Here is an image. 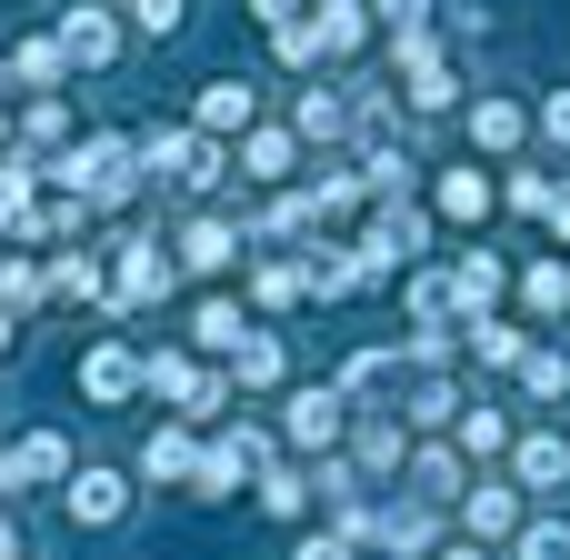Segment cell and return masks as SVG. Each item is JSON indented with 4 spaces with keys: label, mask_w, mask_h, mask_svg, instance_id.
<instances>
[{
    "label": "cell",
    "mask_w": 570,
    "mask_h": 560,
    "mask_svg": "<svg viewBox=\"0 0 570 560\" xmlns=\"http://www.w3.org/2000/svg\"><path fill=\"white\" fill-rule=\"evenodd\" d=\"M570 481V441L561 431H531V441H521V491H561Z\"/></svg>",
    "instance_id": "9"
},
{
    "label": "cell",
    "mask_w": 570,
    "mask_h": 560,
    "mask_svg": "<svg viewBox=\"0 0 570 560\" xmlns=\"http://www.w3.org/2000/svg\"><path fill=\"white\" fill-rule=\"evenodd\" d=\"M521 381H531V401H561L570 391V351H521Z\"/></svg>",
    "instance_id": "20"
},
{
    "label": "cell",
    "mask_w": 570,
    "mask_h": 560,
    "mask_svg": "<svg viewBox=\"0 0 570 560\" xmlns=\"http://www.w3.org/2000/svg\"><path fill=\"white\" fill-rule=\"evenodd\" d=\"M250 291L281 311V301H301V291H311V271H291V261H261V271H250Z\"/></svg>",
    "instance_id": "22"
},
{
    "label": "cell",
    "mask_w": 570,
    "mask_h": 560,
    "mask_svg": "<svg viewBox=\"0 0 570 560\" xmlns=\"http://www.w3.org/2000/svg\"><path fill=\"white\" fill-rule=\"evenodd\" d=\"M461 521H471V541H501V531H521V491L481 481V491H461Z\"/></svg>",
    "instance_id": "6"
},
{
    "label": "cell",
    "mask_w": 570,
    "mask_h": 560,
    "mask_svg": "<svg viewBox=\"0 0 570 560\" xmlns=\"http://www.w3.org/2000/svg\"><path fill=\"white\" fill-rule=\"evenodd\" d=\"M190 331H200V351H240V331H250V321H240L230 301H200V321H190Z\"/></svg>",
    "instance_id": "21"
},
{
    "label": "cell",
    "mask_w": 570,
    "mask_h": 560,
    "mask_svg": "<svg viewBox=\"0 0 570 560\" xmlns=\"http://www.w3.org/2000/svg\"><path fill=\"white\" fill-rule=\"evenodd\" d=\"M180 261H190V271H230V261H240V230H230V220H190Z\"/></svg>",
    "instance_id": "12"
},
{
    "label": "cell",
    "mask_w": 570,
    "mask_h": 560,
    "mask_svg": "<svg viewBox=\"0 0 570 560\" xmlns=\"http://www.w3.org/2000/svg\"><path fill=\"white\" fill-rule=\"evenodd\" d=\"M301 501H311V491H301L291 471H271V481H261V511H281V521H301Z\"/></svg>",
    "instance_id": "29"
},
{
    "label": "cell",
    "mask_w": 570,
    "mask_h": 560,
    "mask_svg": "<svg viewBox=\"0 0 570 560\" xmlns=\"http://www.w3.org/2000/svg\"><path fill=\"white\" fill-rule=\"evenodd\" d=\"M291 560H351V541H341V531H321V541H301Z\"/></svg>",
    "instance_id": "35"
},
{
    "label": "cell",
    "mask_w": 570,
    "mask_h": 560,
    "mask_svg": "<svg viewBox=\"0 0 570 560\" xmlns=\"http://www.w3.org/2000/svg\"><path fill=\"white\" fill-rule=\"evenodd\" d=\"M50 291H70V301H90V291H100V261H60V271H50Z\"/></svg>",
    "instance_id": "31"
},
{
    "label": "cell",
    "mask_w": 570,
    "mask_h": 560,
    "mask_svg": "<svg viewBox=\"0 0 570 560\" xmlns=\"http://www.w3.org/2000/svg\"><path fill=\"white\" fill-rule=\"evenodd\" d=\"M190 471H200L190 431H150V441H140V481H190Z\"/></svg>",
    "instance_id": "11"
},
{
    "label": "cell",
    "mask_w": 570,
    "mask_h": 560,
    "mask_svg": "<svg viewBox=\"0 0 570 560\" xmlns=\"http://www.w3.org/2000/svg\"><path fill=\"white\" fill-rule=\"evenodd\" d=\"M140 381H150L160 401H190V391H200V371H190L180 351H150V361H140Z\"/></svg>",
    "instance_id": "19"
},
{
    "label": "cell",
    "mask_w": 570,
    "mask_h": 560,
    "mask_svg": "<svg viewBox=\"0 0 570 560\" xmlns=\"http://www.w3.org/2000/svg\"><path fill=\"white\" fill-rule=\"evenodd\" d=\"M521 130H531L521 100H481V110H471V140H481V150H521Z\"/></svg>",
    "instance_id": "15"
},
{
    "label": "cell",
    "mask_w": 570,
    "mask_h": 560,
    "mask_svg": "<svg viewBox=\"0 0 570 560\" xmlns=\"http://www.w3.org/2000/svg\"><path fill=\"white\" fill-rule=\"evenodd\" d=\"M60 180H70V200H130V180H140V150L130 140H80L70 160H60Z\"/></svg>",
    "instance_id": "1"
},
{
    "label": "cell",
    "mask_w": 570,
    "mask_h": 560,
    "mask_svg": "<svg viewBox=\"0 0 570 560\" xmlns=\"http://www.w3.org/2000/svg\"><path fill=\"white\" fill-rule=\"evenodd\" d=\"M341 421H351V401H341V391H301V401H291V441H301V451H331V441H341Z\"/></svg>",
    "instance_id": "4"
},
{
    "label": "cell",
    "mask_w": 570,
    "mask_h": 560,
    "mask_svg": "<svg viewBox=\"0 0 570 560\" xmlns=\"http://www.w3.org/2000/svg\"><path fill=\"white\" fill-rule=\"evenodd\" d=\"M60 50H70L80 70H110V50H120V30H110L100 10H70V20H60Z\"/></svg>",
    "instance_id": "7"
},
{
    "label": "cell",
    "mask_w": 570,
    "mask_h": 560,
    "mask_svg": "<svg viewBox=\"0 0 570 560\" xmlns=\"http://www.w3.org/2000/svg\"><path fill=\"white\" fill-rule=\"evenodd\" d=\"M250 10H261L271 30H291V20H301V0H250Z\"/></svg>",
    "instance_id": "36"
},
{
    "label": "cell",
    "mask_w": 570,
    "mask_h": 560,
    "mask_svg": "<svg viewBox=\"0 0 570 560\" xmlns=\"http://www.w3.org/2000/svg\"><path fill=\"white\" fill-rule=\"evenodd\" d=\"M250 461H261V431H220V441L200 451V471H190V491H200V501H220V491H230V481H240Z\"/></svg>",
    "instance_id": "3"
},
{
    "label": "cell",
    "mask_w": 570,
    "mask_h": 560,
    "mask_svg": "<svg viewBox=\"0 0 570 560\" xmlns=\"http://www.w3.org/2000/svg\"><path fill=\"white\" fill-rule=\"evenodd\" d=\"M20 481H70V451H60L50 431H30V441L10 451V491H20Z\"/></svg>",
    "instance_id": "14"
},
{
    "label": "cell",
    "mask_w": 570,
    "mask_h": 560,
    "mask_svg": "<svg viewBox=\"0 0 570 560\" xmlns=\"http://www.w3.org/2000/svg\"><path fill=\"white\" fill-rule=\"evenodd\" d=\"M471 351H481V361H521V331H501V321H471Z\"/></svg>",
    "instance_id": "28"
},
{
    "label": "cell",
    "mask_w": 570,
    "mask_h": 560,
    "mask_svg": "<svg viewBox=\"0 0 570 560\" xmlns=\"http://www.w3.org/2000/svg\"><path fill=\"white\" fill-rule=\"evenodd\" d=\"M200 130H210V140L250 130V80H210V90H200Z\"/></svg>",
    "instance_id": "10"
},
{
    "label": "cell",
    "mask_w": 570,
    "mask_h": 560,
    "mask_svg": "<svg viewBox=\"0 0 570 560\" xmlns=\"http://www.w3.org/2000/svg\"><path fill=\"white\" fill-rule=\"evenodd\" d=\"M541 130H551V140L570 150V90H551V100H541Z\"/></svg>",
    "instance_id": "34"
},
{
    "label": "cell",
    "mask_w": 570,
    "mask_h": 560,
    "mask_svg": "<svg viewBox=\"0 0 570 560\" xmlns=\"http://www.w3.org/2000/svg\"><path fill=\"white\" fill-rule=\"evenodd\" d=\"M501 441H511V421H501V411H461V451H481V461H491Z\"/></svg>",
    "instance_id": "26"
},
{
    "label": "cell",
    "mask_w": 570,
    "mask_h": 560,
    "mask_svg": "<svg viewBox=\"0 0 570 560\" xmlns=\"http://www.w3.org/2000/svg\"><path fill=\"white\" fill-rule=\"evenodd\" d=\"M441 560H491V551H441Z\"/></svg>",
    "instance_id": "39"
},
{
    "label": "cell",
    "mask_w": 570,
    "mask_h": 560,
    "mask_svg": "<svg viewBox=\"0 0 570 560\" xmlns=\"http://www.w3.org/2000/svg\"><path fill=\"white\" fill-rule=\"evenodd\" d=\"M381 20H391V40H411V30H431V0H371Z\"/></svg>",
    "instance_id": "30"
},
{
    "label": "cell",
    "mask_w": 570,
    "mask_h": 560,
    "mask_svg": "<svg viewBox=\"0 0 570 560\" xmlns=\"http://www.w3.org/2000/svg\"><path fill=\"white\" fill-rule=\"evenodd\" d=\"M541 220H551V230H561V240H570V180H561V190H551V210H541Z\"/></svg>",
    "instance_id": "37"
},
{
    "label": "cell",
    "mask_w": 570,
    "mask_h": 560,
    "mask_svg": "<svg viewBox=\"0 0 570 560\" xmlns=\"http://www.w3.org/2000/svg\"><path fill=\"white\" fill-rule=\"evenodd\" d=\"M0 560H20V531H10V521H0Z\"/></svg>",
    "instance_id": "38"
},
{
    "label": "cell",
    "mask_w": 570,
    "mask_h": 560,
    "mask_svg": "<svg viewBox=\"0 0 570 560\" xmlns=\"http://www.w3.org/2000/svg\"><path fill=\"white\" fill-rule=\"evenodd\" d=\"M230 381H250V391H261V381H281V341H271V331H240V351H230Z\"/></svg>",
    "instance_id": "17"
},
{
    "label": "cell",
    "mask_w": 570,
    "mask_h": 560,
    "mask_svg": "<svg viewBox=\"0 0 570 560\" xmlns=\"http://www.w3.org/2000/svg\"><path fill=\"white\" fill-rule=\"evenodd\" d=\"M441 210H451V220H481V210H491V180H481V170H441Z\"/></svg>",
    "instance_id": "18"
},
{
    "label": "cell",
    "mask_w": 570,
    "mask_h": 560,
    "mask_svg": "<svg viewBox=\"0 0 570 560\" xmlns=\"http://www.w3.org/2000/svg\"><path fill=\"white\" fill-rule=\"evenodd\" d=\"M0 351H10V321H0Z\"/></svg>",
    "instance_id": "40"
},
{
    "label": "cell",
    "mask_w": 570,
    "mask_h": 560,
    "mask_svg": "<svg viewBox=\"0 0 570 560\" xmlns=\"http://www.w3.org/2000/svg\"><path fill=\"white\" fill-rule=\"evenodd\" d=\"M240 160H250V180H281V170H291V140H281V130H250Z\"/></svg>",
    "instance_id": "25"
},
{
    "label": "cell",
    "mask_w": 570,
    "mask_h": 560,
    "mask_svg": "<svg viewBox=\"0 0 570 560\" xmlns=\"http://www.w3.org/2000/svg\"><path fill=\"white\" fill-rule=\"evenodd\" d=\"M361 30H371V20H361V0H321V20H311V40H321V50H361Z\"/></svg>",
    "instance_id": "16"
},
{
    "label": "cell",
    "mask_w": 570,
    "mask_h": 560,
    "mask_svg": "<svg viewBox=\"0 0 570 560\" xmlns=\"http://www.w3.org/2000/svg\"><path fill=\"white\" fill-rule=\"evenodd\" d=\"M521 560H570V521H521Z\"/></svg>",
    "instance_id": "24"
},
{
    "label": "cell",
    "mask_w": 570,
    "mask_h": 560,
    "mask_svg": "<svg viewBox=\"0 0 570 560\" xmlns=\"http://www.w3.org/2000/svg\"><path fill=\"white\" fill-rule=\"evenodd\" d=\"M80 391H90V401H130V391H140V361H130L120 341H100V351L80 361Z\"/></svg>",
    "instance_id": "5"
},
{
    "label": "cell",
    "mask_w": 570,
    "mask_h": 560,
    "mask_svg": "<svg viewBox=\"0 0 570 560\" xmlns=\"http://www.w3.org/2000/svg\"><path fill=\"white\" fill-rule=\"evenodd\" d=\"M60 60H70L60 40H20V80H40V90H50V80H60Z\"/></svg>",
    "instance_id": "27"
},
{
    "label": "cell",
    "mask_w": 570,
    "mask_h": 560,
    "mask_svg": "<svg viewBox=\"0 0 570 560\" xmlns=\"http://www.w3.org/2000/svg\"><path fill=\"white\" fill-rule=\"evenodd\" d=\"M491 301H501V261H491V250H471V261H461V281H451V311H471V321H481Z\"/></svg>",
    "instance_id": "13"
},
{
    "label": "cell",
    "mask_w": 570,
    "mask_h": 560,
    "mask_svg": "<svg viewBox=\"0 0 570 560\" xmlns=\"http://www.w3.org/2000/svg\"><path fill=\"white\" fill-rule=\"evenodd\" d=\"M521 301H531V311H570V271H561V261H541V271L521 281Z\"/></svg>",
    "instance_id": "23"
},
{
    "label": "cell",
    "mask_w": 570,
    "mask_h": 560,
    "mask_svg": "<svg viewBox=\"0 0 570 560\" xmlns=\"http://www.w3.org/2000/svg\"><path fill=\"white\" fill-rule=\"evenodd\" d=\"M130 20H140L150 40H170V30H180V0H130Z\"/></svg>",
    "instance_id": "32"
},
{
    "label": "cell",
    "mask_w": 570,
    "mask_h": 560,
    "mask_svg": "<svg viewBox=\"0 0 570 560\" xmlns=\"http://www.w3.org/2000/svg\"><path fill=\"white\" fill-rule=\"evenodd\" d=\"M160 291H170L160 250H150V240H120V311H140V301H160Z\"/></svg>",
    "instance_id": "8"
},
{
    "label": "cell",
    "mask_w": 570,
    "mask_h": 560,
    "mask_svg": "<svg viewBox=\"0 0 570 560\" xmlns=\"http://www.w3.org/2000/svg\"><path fill=\"white\" fill-rule=\"evenodd\" d=\"M60 501H70V521L110 531V521L130 511V481H120V471H70V481H60Z\"/></svg>",
    "instance_id": "2"
},
{
    "label": "cell",
    "mask_w": 570,
    "mask_h": 560,
    "mask_svg": "<svg viewBox=\"0 0 570 560\" xmlns=\"http://www.w3.org/2000/svg\"><path fill=\"white\" fill-rule=\"evenodd\" d=\"M301 130H311V140H321V130H341V100H331V90H311V100H301Z\"/></svg>",
    "instance_id": "33"
}]
</instances>
